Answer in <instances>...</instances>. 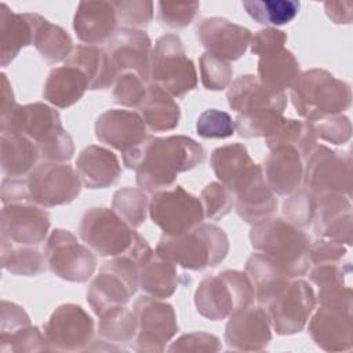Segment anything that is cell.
<instances>
[{
  "label": "cell",
  "instance_id": "obj_47",
  "mask_svg": "<svg viewBox=\"0 0 353 353\" xmlns=\"http://www.w3.org/2000/svg\"><path fill=\"white\" fill-rule=\"evenodd\" d=\"M148 81L137 72H121L116 76L112 85L113 99L125 108H138L148 91Z\"/></svg>",
  "mask_w": 353,
  "mask_h": 353
},
{
  "label": "cell",
  "instance_id": "obj_42",
  "mask_svg": "<svg viewBox=\"0 0 353 353\" xmlns=\"http://www.w3.org/2000/svg\"><path fill=\"white\" fill-rule=\"evenodd\" d=\"M241 4L255 22L272 26L291 22L301 8L296 0H245Z\"/></svg>",
  "mask_w": 353,
  "mask_h": 353
},
{
  "label": "cell",
  "instance_id": "obj_36",
  "mask_svg": "<svg viewBox=\"0 0 353 353\" xmlns=\"http://www.w3.org/2000/svg\"><path fill=\"white\" fill-rule=\"evenodd\" d=\"M33 32L26 14L14 12L6 3L0 4V65L11 63L19 51L32 46Z\"/></svg>",
  "mask_w": 353,
  "mask_h": 353
},
{
  "label": "cell",
  "instance_id": "obj_26",
  "mask_svg": "<svg viewBox=\"0 0 353 353\" xmlns=\"http://www.w3.org/2000/svg\"><path fill=\"white\" fill-rule=\"evenodd\" d=\"M117 15L113 1H80L73 17V29L84 44L106 43L117 30Z\"/></svg>",
  "mask_w": 353,
  "mask_h": 353
},
{
  "label": "cell",
  "instance_id": "obj_11",
  "mask_svg": "<svg viewBox=\"0 0 353 353\" xmlns=\"http://www.w3.org/2000/svg\"><path fill=\"white\" fill-rule=\"evenodd\" d=\"M44 255L50 270L65 281L85 283L97 269L95 252L65 229H54L48 234Z\"/></svg>",
  "mask_w": 353,
  "mask_h": 353
},
{
  "label": "cell",
  "instance_id": "obj_43",
  "mask_svg": "<svg viewBox=\"0 0 353 353\" xmlns=\"http://www.w3.org/2000/svg\"><path fill=\"white\" fill-rule=\"evenodd\" d=\"M112 210L131 228H139L149 212V199L139 188L125 186L113 193Z\"/></svg>",
  "mask_w": 353,
  "mask_h": 353
},
{
  "label": "cell",
  "instance_id": "obj_5",
  "mask_svg": "<svg viewBox=\"0 0 353 353\" xmlns=\"http://www.w3.org/2000/svg\"><path fill=\"white\" fill-rule=\"evenodd\" d=\"M255 291L245 272L226 269L205 276L194 291V306L200 316L216 321L252 305Z\"/></svg>",
  "mask_w": 353,
  "mask_h": 353
},
{
  "label": "cell",
  "instance_id": "obj_16",
  "mask_svg": "<svg viewBox=\"0 0 353 353\" xmlns=\"http://www.w3.org/2000/svg\"><path fill=\"white\" fill-rule=\"evenodd\" d=\"M125 255L137 262L139 288L146 295L165 299L176 291L179 284L176 265L157 255L141 234Z\"/></svg>",
  "mask_w": 353,
  "mask_h": 353
},
{
  "label": "cell",
  "instance_id": "obj_14",
  "mask_svg": "<svg viewBox=\"0 0 353 353\" xmlns=\"http://www.w3.org/2000/svg\"><path fill=\"white\" fill-rule=\"evenodd\" d=\"M95 324L92 317L76 303H62L44 324V335L50 350L83 352L94 342Z\"/></svg>",
  "mask_w": 353,
  "mask_h": 353
},
{
  "label": "cell",
  "instance_id": "obj_40",
  "mask_svg": "<svg viewBox=\"0 0 353 353\" xmlns=\"http://www.w3.org/2000/svg\"><path fill=\"white\" fill-rule=\"evenodd\" d=\"M265 142L269 150L280 146L295 148L305 160L317 146V137L310 121L283 117L276 130L265 138Z\"/></svg>",
  "mask_w": 353,
  "mask_h": 353
},
{
  "label": "cell",
  "instance_id": "obj_15",
  "mask_svg": "<svg viewBox=\"0 0 353 353\" xmlns=\"http://www.w3.org/2000/svg\"><path fill=\"white\" fill-rule=\"evenodd\" d=\"M314 306L313 288L305 280L295 277L268 302L265 310L276 334L292 335L305 328Z\"/></svg>",
  "mask_w": 353,
  "mask_h": 353
},
{
  "label": "cell",
  "instance_id": "obj_38",
  "mask_svg": "<svg viewBox=\"0 0 353 353\" xmlns=\"http://www.w3.org/2000/svg\"><path fill=\"white\" fill-rule=\"evenodd\" d=\"M210 164L219 182L232 192L255 163L250 157L247 148L236 142L216 148L211 153Z\"/></svg>",
  "mask_w": 353,
  "mask_h": 353
},
{
  "label": "cell",
  "instance_id": "obj_29",
  "mask_svg": "<svg viewBox=\"0 0 353 353\" xmlns=\"http://www.w3.org/2000/svg\"><path fill=\"white\" fill-rule=\"evenodd\" d=\"M76 171L83 186L105 189L116 185L121 176L119 157L108 148L99 145L85 146L76 159Z\"/></svg>",
  "mask_w": 353,
  "mask_h": 353
},
{
  "label": "cell",
  "instance_id": "obj_58",
  "mask_svg": "<svg viewBox=\"0 0 353 353\" xmlns=\"http://www.w3.org/2000/svg\"><path fill=\"white\" fill-rule=\"evenodd\" d=\"M0 312V335L12 332L21 327L30 324V319L25 309L15 302L3 299Z\"/></svg>",
  "mask_w": 353,
  "mask_h": 353
},
{
  "label": "cell",
  "instance_id": "obj_34",
  "mask_svg": "<svg viewBox=\"0 0 353 353\" xmlns=\"http://www.w3.org/2000/svg\"><path fill=\"white\" fill-rule=\"evenodd\" d=\"M138 109L148 130L152 132L171 131L179 124L181 108L178 102L154 83L149 81L146 95Z\"/></svg>",
  "mask_w": 353,
  "mask_h": 353
},
{
  "label": "cell",
  "instance_id": "obj_2",
  "mask_svg": "<svg viewBox=\"0 0 353 353\" xmlns=\"http://www.w3.org/2000/svg\"><path fill=\"white\" fill-rule=\"evenodd\" d=\"M229 248V239L219 226L201 222L178 236L163 234L154 251L182 269L203 270L222 263Z\"/></svg>",
  "mask_w": 353,
  "mask_h": 353
},
{
  "label": "cell",
  "instance_id": "obj_8",
  "mask_svg": "<svg viewBox=\"0 0 353 353\" xmlns=\"http://www.w3.org/2000/svg\"><path fill=\"white\" fill-rule=\"evenodd\" d=\"M79 236L97 255L114 258L130 252L138 233L113 210L92 207L80 219Z\"/></svg>",
  "mask_w": 353,
  "mask_h": 353
},
{
  "label": "cell",
  "instance_id": "obj_28",
  "mask_svg": "<svg viewBox=\"0 0 353 353\" xmlns=\"http://www.w3.org/2000/svg\"><path fill=\"white\" fill-rule=\"evenodd\" d=\"M226 99L230 109L239 114L263 109L283 113L287 106L285 92L270 91L254 74H241L234 79L228 87Z\"/></svg>",
  "mask_w": 353,
  "mask_h": 353
},
{
  "label": "cell",
  "instance_id": "obj_50",
  "mask_svg": "<svg viewBox=\"0 0 353 353\" xmlns=\"http://www.w3.org/2000/svg\"><path fill=\"white\" fill-rule=\"evenodd\" d=\"M200 201L204 211V218L218 221L228 215L234 205L232 192L221 182H210L200 193Z\"/></svg>",
  "mask_w": 353,
  "mask_h": 353
},
{
  "label": "cell",
  "instance_id": "obj_10",
  "mask_svg": "<svg viewBox=\"0 0 353 353\" xmlns=\"http://www.w3.org/2000/svg\"><path fill=\"white\" fill-rule=\"evenodd\" d=\"M28 203L51 208L72 203L81 190L80 176L68 163L41 161L25 178Z\"/></svg>",
  "mask_w": 353,
  "mask_h": 353
},
{
  "label": "cell",
  "instance_id": "obj_4",
  "mask_svg": "<svg viewBox=\"0 0 353 353\" xmlns=\"http://www.w3.org/2000/svg\"><path fill=\"white\" fill-rule=\"evenodd\" d=\"M250 243L256 252H262L277 262L291 277L309 272L310 237L284 218H269L252 226Z\"/></svg>",
  "mask_w": 353,
  "mask_h": 353
},
{
  "label": "cell",
  "instance_id": "obj_51",
  "mask_svg": "<svg viewBox=\"0 0 353 353\" xmlns=\"http://www.w3.org/2000/svg\"><path fill=\"white\" fill-rule=\"evenodd\" d=\"M116 8L117 21L121 28L127 29H138L148 26L153 19L154 3L145 0H123L113 1Z\"/></svg>",
  "mask_w": 353,
  "mask_h": 353
},
{
  "label": "cell",
  "instance_id": "obj_37",
  "mask_svg": "<svg viewBox=\"0 0 353 353\" xmlns=\"http://www.w3.org/2000/svg\"><path fill=\"white\" fill-rule=\"evenodd\" d=\"M138 323L134 310L125 306L113 307L99 316L98 341L103 350H125L137 336Z\"/></svg>",
  "mask_w": 353,
  "mask_h": 353
},
{
  "label": "cell",
  "instance_id": "obj_17",
  "mask_svg": "<svg viewBox=\"0 0 353 353\" xmlns=\"http://www.w3.org/2000/svg\"><path fill=\"white\" fill-rule=\"evenodd\" d=\"M51 221L48 212L32 203L3 205L0 216L1 240L17 245H37L48 237Z\"/></svg>",
  "mask_w": 353,
  "mask_h": 353
},
{
  "label": "cell",
  "instance_id": "obj_55",
  "mask_svg": "<svg viewBox=\"0 0 353 353\" xmlns=\"http://www.w3.org/2000/svg\"><path fill=\"white\" fill-rule=\"evenodd\" d=\"M221 349L219 338L203 331L183 334L168 347L170 352H219Z\"/></svg>",
  "mask_w": 353,
  "mask_h": 353
},
{
  "label": "cell",
  "instance_id": "obj_18",
  "mask_svg": "<svg viewBox=\"0 0 353 353\" xmlns=\"http://www.w3.org/2000/svg\"><path fill=\"white\" fill-rule=\"evenodd\" d=\"M272 341V325L265 307L247 306L229 316L225 343L237 352H261Z\"/></svg>",
  "mask_w": 353,
  "mask_h": 353
},
{
  "label": "cell",
  "instance_id": "obj_45",
  "mask_svg": "<svg viewBox=\"0 0 353 353\" xmlns=\"http://www.w3.org/2000/svg\"><path fill=\"white\" fill-rule=\"evenodd\" d=\"M50 350L44 331L36 325H25L12 332L0 335V352H43Z\"/></svg>",
  "mask_w": 353,
  "mask_h": 353
},
{
  "label": "cell",
  "instance_id": "obj_39",
  "mask_svg": "<svg viewBox=\"0 0 353 353\" xmlns=\"http://www.w3.org/2000/svg\"><path fill=\"white\" fill-rule=\"evenodd\" d=\"M299 62L290 50H280L258 59L259 81L274 92H285L299 76Z\"/></svg>",
  "mask_w": 353,
  "mask_h": 353
},
{
  "label": "cell",
  "instance_id": "obj_54",
  "mask_svg": "<svg viewBox=\"0 0 353 353\" xmlns=\"http://www.w3.org/2000/svg\"><path fill=\"white\" fill-rule=\"evenodd\" d=\"M317 139H323L332 145H343L352 137V123L345 114H334L310 121Z\"/></svg>",
  "mask_w": 353,
  "mask_h": 353
},
{
  "label": "cell",
  "instance_id": "obj_12",
  "mask_svg": "<svg viewBox=\"0 0 353 353\" xmlns=\"http://www.w3.org/2000/svg\"><path fill=\"white\" fill-rule=\"evenodd\" d=\"M149 216L163 234L178 236L200 225L204 211L199 197L175 185L152 194Z\"/></svg>",
  "mask_w": 353,
  "mask_h": 353
},
{
  "label": "cell",
  "instance_id": "obj_49",
  "mask_svg": "<svg viewBox=\"0 0 353 353\" xmlns=\"http://www.w3.org/2000/svg\"><path fill=\"white\" fill-rule=\"evenodd\" d=\"M43 161L66 163L74 154V142L72 135L61 125L36 143Z\"/></svg>",
  "mask_w": 353,
  "mask_h": 353
},
{
  "label": "cell",
  "instance_id": "obj_56",
  "mask_svg": "<svg viewBox=\"0 0 353 353\" xmlns=\"http://www.w3.org/2000/svg\"><path fill=\"white\" fill-rule=\"evenodd\" d=\"M347 250L343 244L319 237L317 240L310 243L309 247V261L310 266L313 265H324V263H341L346 256Z\"/></svg>",
  "mask_w": 353,
  "mask_h": 353
},
{
  "label": "cell",
  "instance_id": "obj_20",
  "mask_svg": "<svg viewBox=\"0 0 353 353\" xmlns=\"http://www.w3.org/2000/svg\"><path fill=\"white\" fill-rule=\"evenodd\" d=\"M232 194L237 215L252 226L272 218L277 210L276 194L266 185L262 167L256 163L232 190Z\"/></svg>",
  "mask_w": 353,
  "mask_h": 353
},
{
  "label": "cell",
  "instance_id": "obj_32",
  "mask_svg": "<svg viewBox=\"0 0 353 353\" xmlns=\"http://www.w3.org/2000/svg\"><path fill=\"white\" fill-rule=\"evenodd\" d=\"M88 90L84 73L70 65L51 69L43 87V98L52 106L65 109L79 102Z\"/></svg>",
  "mask_w": 353,
  "mask_h": 353
},
{
  "label": "cell",
  "instance_id": "obj_52",
  "mask_svg": "<svg viewBox=\"0 0 353 353\" xmlns=\"http://www.w3.org/2000/svg\"><path fill=\"white\" fill-rule=\"evenodd\" d=\"M199 8V1H159L157 19L165 28L182 29L192 23Z\"/></svg>",
  "mask_w": 353,
  "mask_h": 353
},
{
  "label": "cell",
  "instance_id": "obj_23",
  "mask_svg": "<svg viewBox=\"0 0 353 353\" xmlns=\"http://www.w3.org/2000/svg\"><path fill=\"white\" fill-rule=\"evenodd\" d=\"M307 332L325 352H347L353 347L352 312L320 306L307 320Z\"/></svg>",
  "mask_w": 353,
  "mask_h": 353
},
{
  "label": "cell",
  "instance_id": "obj_1",
  "mask_svg": "<svg viewBox=\"0 0 353 353\" xmlns=\"http://www.w3.org/2000/svg\"><path fill=\"white\" fill-rule=\"evenodd\" d=\"M121 156L124 165L135 171L138 188L153 194L174 186L178 174L200 165L205 150L186 135L148 137Z\"/></svg>",
  "mask_w": 353,
  "mask_h": 353
},
{
  "label": "cell",
  "instance_id": "obj_53",
  "mask_svg": "<svg viewBox=\"0 0 353 353\" xmlns=\"http://www.w3.org/2000/svg\"><path fill=\"white\" fill-rule=\"evenodd\" d=\"M196 132L205 139H225L234 134V120L228 112L207 109L197 117Z\"/></svg>",
  "mask_w": 353,
  "mask_h": 353
},
{
  "label": "cell",
  "instance_id": "obj_19",
  "mask_svg": "<svg viewBox=\"0 0 353 353\" xmlns=\"http://www.w3.org/2000/svg\"><path fill=\"white\" fill-rule=\"evenodd\" d=\"M196 34L205 52L228 62L237 61L245 54L252 36L250 29L221 17L201 19Z\"/></svg>",
  "mask_w": 353,
  "mask_h": 353
},
{
  "label": "cell",
  "instance_id": "obj_27",
  "mask_svg": "<svg viewBox=\"0 0 353 353\" xmlns=\"http://www.w3.org/2000/svg\"><path fill=\"white\" fill-rule=\"evenodd\" d=\"M261 167L265 182L274 194L290 196L303 182V159L295 148L272 149Z\"/></svg>",
  "mask_w": 353,
  "mask_h": 353
},
{
  "label": "cell",
  "instance_id": "obj_57",
  "mask_svg": "<svg viewBox=\"0 0 353 353\" xmlns=\"http://www.w3.org/2000/svg\"><path fill=\"white\" fill-rule=\"evenodd\" d=\"M285 43H287L285 32L276 28H266L255 32L251 36L250 48L252 54L258 57H263V55L283 50Z\"/></svg>",
  "mask_w": 353,
  "mask_h": 353
},
{
  "label": "cell",
  "instance_id": "obj_60",
  "mask_svg": "<svg viewBox=\"0 0 353 353\" xmlns=\"http://www.w3.org/2000/svg\"><path fill=\"white\" fill-rule=\"evenodd\" d=\"M3 205L12 203H28L25 178H3L1 181Z\"/></svg>",
  "mask_w": 353,
  "mask_h": 353
},
{
  "label": "cell",
  "instance_id": "obj_46",
  "mask_svg": "<svg viewBox=\"0 0 353 353\" xmlns=\"http://www.w3.org/2000/svg\"><path fill=\"white\" fill-rule=\"evenodd\" d=\"M317 197L306 188L291 193L283 203L284 219L296 228H306L313 223Z\"/></svg>",
  "mask_w": 353,
  "mask_h": 353
},
{
  "label": "cell",
  "instance_id": "obj_33",
  "mask_svg": "<svg viewBox=\"0 0 353 353\" xmlns=\"http://www.w3.org/2000/svg\"><path fill=\"white\" fill-rule=\"evenodd\" d=\"M33 32L34 48L40 57L48 63L66 61L73 51V40L70 34L61 26L50 22L36 12H25Z\"/></svg>",
  "mask_w": 353,
  "mask_h": 353
},
{
  "label": "cell",
  "instance_id": "obj_6",
  "mask_svg": "<svg viewBox=\"0 0 353 353\" xmlns=\"http://www.w3.org/2000/svg\"><path fill=\"white\" fill-rule=\"evenodd\" d=\"M150 83L160 85L174 98H183L197 87V72L186 55L178 34L165 33L156 40L150 54Z\"/></svg>",
  "mask_w": 353,
  "mask_h": 353
},
{
  "label": "cell",
  "instance_id": "obj_59",
  "mask_svg": "<svg viewBox=\"0 0 353 353\" xmlns=\"http://www.w3.org/2000/svg\"><path fill=\"white\" fill-rule=\"evenodd\" d=\"M352 233H353L352 211H349V212H345V214L336 216L331 222H328L319 232L317 236L319 237H324V239H330V240H334V241H338L341 244L350 245L352 244Z\"/></svg>",
  "mask_w": 353,
  "mask_h": 353
},
{
  "label": "cell",
  "instance_id": "obj_21",
  "mask_svg": "<svg viewBox=\"0 0 353 353\" xmlns=\"http://www.w3.org/2000/svg\"><path fill=\"white\" fill-rule=\"evenodd\" d=\"M105 44L117 74L131 70L150 80L152 40L145 30L120 28Z\"/></svg>",
  "mask_w": 353,
  "mask_h": 353
},
{
  "label": "cell",
  "instance_id": "obj_30",
  "mask_svg": "<svg viewBox=\"0 0 353 353\" xmlns=\"http://www.w3.org/2000/svg\"><path fill=\"white\" fill-rule=\"evenodd\" d=\"M65 65L80 69L88 80V90H106L113 85L117 72L108 51L99 46L77 44Z\"/></svg>",
  "mask_w": 353,
  "mask_h": 353
},
{
  "label": "cell",
  "instance_id": "obj_48",
  "mask_svg": "<svg viewBox=\"0 0 353 353\" xmlns=\"http://www.w3.org/2000/svg\"><path fill=\"white\" fill-rule=\"evenodd\" d=\"M199 66L201 84L205 90L221 91L230 85L233 77V68L230 62L204 52L199 59Z\"/></svg>",
  "mask_w": 353,
  "mask_h": 353
},
{
  "label": "cell",
  "instance_id": "obj_31",
  "mask_svg": "<svg viewBox=\"0 0 353 353\" xmlns=\"http://www.w3.org/2000/svg\"><path fill=\"white\" fill-rule=\"evenodd\" d=\"M244 272L252 283L256 302L263 307L294 279L262 252H254L248 256Z\"/></svg>",
  "mask_w": 353,
  "mask_h": 353
},
{
  "label": "cell",
  "instance_id": "obj_41",
  "mask_svg": "<svg viewBox=\"0 0 353 353\" xmlns=\"http://www.w3.org/2000/svg\"><path fill=\"white\" fill-rule=\"evenodd\" d=\"M1 266L17 276H37L46 270L44 251L36 245H17L1 240Z\"/></svg>",
  "mask_w": 353,
  "mask_h": 353
},
{
  "label": "cell",
  "instance_id": "obj_3",
  "mask_svg": "<svg viewBox=\"0 0 353 353\" xmlns=\"http://www.w3.org/2000/svg\"><path fill=\"white\" fill-rule=\"evenodd\" d=\"M296 113L306 121L342 114L352 103L350 84L325 69L314 68L299 73L290 88Z\"/></svg>",
  "mask_w": 353,
  "mask_h": 353
},
{
  "label": "cell",
  "instance_id": "obj_25",
  "mask_svg": "<svg viewBox=\"0 0 353 353\" xmlns=\"http://www.w3.org/2000/svg\"><path fill=\"white\" fill-rule=\"evenodd\" d=\"M350 262L313 265L309 279L319 287L316 301L320 306L352 312Z\"/></svg>",
  "mask_w": 353,
  "mask_h": 353
},
{
  "label": "cell",
  "instance_id": "obj_13",
  "mask_svg": "<svg viewBox=\"0 0 353 353\" xmlns=\"http://www.w3.org/2000/svg\"><path fill=\"white\" fill-rule=\"evenodd\" d=\"M132 310L138 323L132 349L135 352H163L178 331L172 305L159 298L142 295L134 302Z\"/></svg>",
  "mask_w": 353,
  "mask_h": 353
},
{
  "label": "cell",
  "instance_id": "obj_22",
  "mask_svg": "<svg viewBox=\"0 0 353 353\" xmlns=\"http://www.w3.org/2000/svg\"><path fill=\"white\" fill-rule=\"evenodd\" d=\"M94 131L99 142L121 153L141 145L149 137L141 114L125 109L105 110L98 116Z\"/></svg>",
  "mask_w": 353,
  "mask_h": 353
},
{
  "label": "cell",
  "instance_id": "obj_24",
  "mask_svg": "<svg viewBox=\"0 0 353 353\" xmlns=\"http://www.w3.org/2000/svg\"><path fill=\"white\" fill-rule=\"evenodd\" d=\"M61 125L58 110L43 102H33L23 106L17 105L10 113L0 117L1 134H21L34 143Z\"/></svg>",
  "mask_w": 353,
  "mask_h": 353
},
{
  "label": "cell",
  "instance_id": "obj_44",
  "mask_svg": "<svg viewBox=\"0 0 353 353\" xmlns=\"http://www.w3.org/2000/svg\"><path fill=\"white\" fill-rule=\"evenodd\" d=\"M283 113L274 109H263L237 114L234 130L241 138H266L283 120Z\"/></svg>",
  "mask_w": 353,
  "mask_h": 353
},
{
  "label": "cell",
  "instance_id": "obj_7",
  "mask_svg": "<svg viewBox=\"0 0 353 353\" xmlns=\"http://www.w3.org/2000/svg\"><path fill=\"white\" fill-rule=\"evenodd\" d=\"M139 288L138 265L128 255L106 261L87 288V302L99 317L105 312L125 306Z\"/></svg>",
  "mask_w": 353,
  "mask_h": 353
},
{
  "label": "cell",
  "instance_id": "obj_61",
  "mask_svg": "<svg viewBox=\"0 0 353 353\" xmlns=\"http://www.w3.org/2000/svg\"><path fill=\"white\" fill-rule=\"evenodd\" d=\"M324 10L334 23L349 25L352 22L353 4L350 1H325Z\"/></svg>",
  "mask_w": 353,
  "mask_h": 353
},
{
  "label": "cell",
  "instance_id": "obj_9",
  "mask_svg": "<svg viewBox=\"0 0 353 353\" xmlns=\"http://www.w3.org/2000/svg\"><path fill=\"white\" fill-rule=\"evenodd\" d=\"M303 185L314 196L338 193L350 197L353 186L350 153L317 145L305 159Z\"/></svg>",
  "mask_w": 353,
  "mask_h": 353
},
{
  "label": "cell",
  "instance_id": "obj_35",
  "mask_svg": "<svg viewBox=\"0 0 353 353\" xmlns=\"http://www.w3.org/2000/svg\"><path fill=\"white\" fill-rule=\"evenodd\" d=\"M1 172L4 178H26L39 164L36 143L21 134H1Z\"/></svg>",
  "mask_w": 353,
  "mask_h": 353
}]
</instances>
